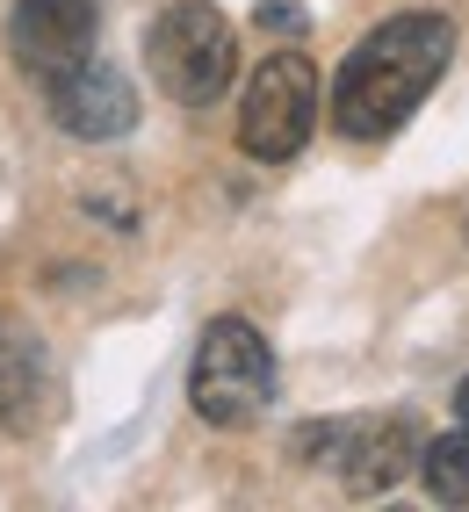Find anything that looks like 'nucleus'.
<instances>
[{
  "label": "nucleus",
  "instance_id": "6e6552de",
  "mask_svg": "<svg viewBox=\"0 0 469 512\" xmlns=\"http://www.w3.org/2000/svg\"><path fill=\"white\" fill-rule=\"evenodd\" d=\"M419 426L412 419H340V440H332V469L347 476V491L354 498H383V491H397L412 476V462H419Z\"/></svg>",
  "mask_w": 469,
  "mask_h": 512
},
{
  "label": "nucleus",
  "instance_id": "423d86ee",
  "mask_svg": "<svg viewBox=\"0 0 469 512\" xmlns=\"http://www.w3.org/2000/svg\"><path fill=\"white\" fill-rule=\"evenodd\" d=\"M94 29H102V8L94 0H15L8 8V51L22 73H65L94 51Z\"/></svg>",
  "mask_w": 469,
  "mask_h": 512
},
{
  "label": "nucleus",
  "instance_id": "0eeeda50",
  "mask_svg": "<svg viewBox=\"0 0 469 512\" xmlns=\"http://www.w3.org/2000/svg\"><path fill=\"white\" fill-rule=\"evenodd\" d=\"M58 412V375H51V354L44 339L29 332L15 311H0V433H44Z\"/></svg>",
  "mask_w": 469,
  "mask_h": 512
},
{
  "label": "nucleus",
  "instance_id": "20e7f679",
  "mask_svg": "<svg viewBox=\"0 0 469 512\" xmlns=\"http://www.w3.org/2000/svg\"><path fill=\"white\" fill-rule=\"evenodd\" d=\"M318 130V65L304 51H267L239 101V152L246 159H296Z\"/></svg>",
  "mask_w": 469,
  "mask_h": 512
},
{
  "label": "nucleus",
  "instance_id": "f257e3e1",
  "mask_svg": "<svg viewBox=\"0 0 469 512\" xmlns=\"http://www.w3.org/2000/svg\"><path fill=\"white\" fill-rule=\"evenodd\" d=\"M448 58H455V22L448 15L412 8V15L376 22L340 58V73H332V101H325L332 130H340V138H361V145L405 130L412 109L433 94V80L448 73Z\"/></svg>",
  "mask_w": 469,
  "mask_h": 512
},
{
  "label": "nucleus",
  "instance_id": "1a4fd4ad",
  "mask_svg": "<svg viewBox=\"0 0 469 512\" xmlns=\"http://www.w3.org/2000/svg\"><path fill=\"white\" fill-rule=\"evenodd\" d=\"M419 469H426V491L441 505H462L469 512V426L433 440V448H419Z\"/></svg>",
  "mask_w": 469,
  "mask_h": 512
},
{
  "label": "nucleus",
  "instance_id": "f03ea898",
  "mask_svg": "<svg viewBox=\"0 0 469 512\" xmlns=\"http://www.w3.org/2000/svg\"><path fill=\"white\" fill-rule=\"evenodd\" d=\"M188 404L224 433H246L267 419L275 404V354L246 318H210L195 339V368H188Z\"/></svg>",
  "mask_w": 469,
  "mask_h": 512
},
{
  "label": "nucleus",
  "instance_id": "7ed1b4c3",
  "mask_svg": "<svg viewBox=\"0 0 469 512\" xmlns=\"http://www.w3.org/2000/svg\"><path fill=\"white\" fill-rule=\"evenodd\" d=\"M145 65H152V87L166 101L210 109L231 87V73H239V37H231V22L210 0H174V8L145 29Z\"/></svg>",
  "mask_w": 469,
  "mask_h": 512
},
{
  "label": "nucleus",
  "instance_id": "9d476101",
  "mask_svg": "<svg viewBox=\"0 0 469 512\" xmlns=\"http://www.w3.org/2000/svg\"><path fill=\"white\" fill-rule=\"evenodd\" d=\"M260 29H296V8H260Z\"/></svg>",
  "mask_w": 469,
  "mask_h": 512
},
{
  "label": "nucleus",
  "instance_id": "9b49d317",
  "mask_svg": "<svg viewBox=\"0 0 469 512\" xmlns=\"http://www.w3.org/2000/svg\"><path fill=\"white\" fill-rule=\"evenodd\" d=\"M455 419L469 426V375H462V383H455Z\"/></svg>",
  "mask_w": 469,
  "mask_h": 512
},
{
  "label": "nucleus",
  "instance_id": "39448f33",
  "mask_svg": "<svg viewBox=\"0 0 469 512\" xmlns=\"http://www.w3.org/2000/svg\"><path fill=\"white\" fill-rule=\"evenodd\" d=\"M44 101H51V123L65 138H80V145H109V138H123V130L138 123V87L94 51L80 65H65V73H51Z\"/></svg>",
  "mask_w": 469,
  "mask_h": 512
}]
</instances>
